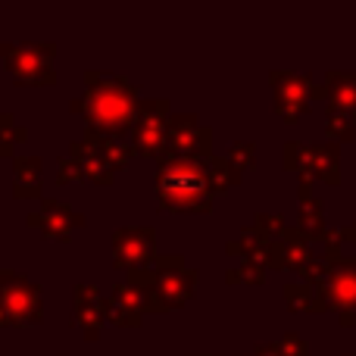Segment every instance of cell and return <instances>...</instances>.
Masks as SVG:
<instances>
[{
  "instance_id": "cell-1",
  "label": "cell",
  "mask_w": 356,
  "mask_h": 356,
  "mask_svg": "<svg viewBox=\"0 0 356 356\" xmlns=\"http://www.w3.org/2000/svg\"><path fill=\"white\" fill-rule=\"evenodd\" d=\"M88 94L75 100V110L85 113L88 129L97 138H116L119 131L135 129L138 91L129 81L110 72H88Z\"/></svg>"
},
{
  "instance_id": "cell-2",
  "label": "cell",
  "mask_w": 356,
  "mask_h": 356,
  "mask_svg": "<svg viewBox=\"0 0 356 356\" xmlns=\"http://www.w3.org/2000/svg\"><path fill=\"white\" fill-rule=\"evenodd\" d=\"M163 209H178V213H207L213 203V184H209L207 160L197 156H169L160 163L156 175Z\"/></svg>"
},
{
  "instance_id": "cell-3",
  "label": "cell",
  "mask_w": 356,
  "mask_h": 356,
  "mask_svg": "<svg viewBox=\"0 0 356 356\" xmlns=\"http://www.w3.org/2000/svg\"><path fill=\"white\" fill-rule=\"evenodd\" d=\"M0 50H3V60L19 85H54V69H50L54 44L22 41V44H3Z\"/></svg>"
},
{
  "instance_id": "cell-4",
  "label": "cell",
  "mask_w": 356,
  "mask_h": 356,
  "mask_svg": "<svg viewBox=\"0 0 356 356\" xmlns=\"http://www.w3.org/2000/svg\"><path fill=\"white\" fill-rule=\"evenodd\" d=\"M0 309L6 325H31L41 316V291L29 278L3 269L0 272Z\"/></svg>"
},
{
  "instance_id": "cell-5",
  "label": "cell",
  "mask_w": 356,
  "mask_h": 356,
  "mask_svg": "<svg viewBox=\"0 0 356 356\" xmlns=\"http://www.w3.org/2000/svg\"><path fill=\"white\" fill-rule=\"evenodd\" d=\"M135 150L147 156H160L169 150V116L166 100L141 104V116L135 119Z\"/></svg>"
},
{
  "instance_id": "cell-6",
  "label": "cell",
  "mask_w": 356,
  "mask_h": 356,
  "mask_svg": "<svg viewBox=\"0 0 356 356\" xmlns=\"http://www.w3.org/2000/svg\"><path fill=\"white\" fill-rule=\"evenodd\" d=\"M113 257L122 269H147V263L156 257V234L150 228H119L113 234Z\"/></svg>"
},
{
  "instance_id": "cell-7",
  "label": "cell",
  "mask_w": 356,
  "mask_h": 356,
  "mask_svg": "<svg viewBox=\"0 0 356 356\" xmlns=\"http://www.w3.org/2000/svg\"><path fill=\"white\" fill-rule=\"evenodd\" d=\"M169 150H172V156L209 160V129L197 125L191 113H178L169 119Z\"/></svg>"
},
{
  "instance_id": "cell-8",
  "label": "cell",
  "mask_w": 356,
  "mask_h": 356,
  "mask_svg": "<svg viewBox=\"0 0 356 356\" xmlns=\"http://www.w3.org/2000/svg\"><path fill=\"white\" fill-rule=\"evenodd\" d=\"M29 225L44 228V234H50V238H56V241H66L72 228L85 225V216L75 213V209H69L66 203L44 197L41 209H38V213H29Z\"/></svg>"
},
{
  "instance_id": "cell-9",
  "label": "cell",
  "mask_w": 356,
  "mask_h": 356,
  "mask_svg": "<svg viewBox=\"0 0 356 356\" xmlns=\"http://www.w3.org/2000/svg\"><path fill=\"white\" fill-rule=\"evenodd\" d=\"M104 316H106V307L100 300V291L85 282L75 284V319H79L85 338H97L100 325H104Z\"/></svg>"
},
{
  "instance_id": "cell-10",
  "label": "cell",
  "mask_w": 356,
  "mask_h": 356,
  "mask_svg": "<svg viewBox=\"0 0 356 356\" xmlns=\"http://www.w3.org/2000/svg\"><path fill=\"white\" fill-rule=\"evenodd\" d=\"M106 316L116 325H138L144 316V297L131 282H122L113 288V297L106 300Z\"/></svg>"
},
{
  "instance_id": "cell-11",
  "label": "cell",
  "mask_w": 356,
  "mask_h": 356,
  "mask_svg": "<svg viewBox=\"0 0 356 356\" xmlns=\"http://www.w3.org/2000/svg\"><path fill=\"white\" fill-rule=\"evenodd\" d=\"M41 160L38 156H16V197H41Z\"/></svg>"
},
{
  "instance_id": "cell-12",
  "label": "cell",
  "mask_w": 356,
  "mask_h": 356,
  "mask_svg": "<svg viewBox=\"0 0 356 356\" xmlns=\"http://www.w3.org/2000/svg\"><path fill=\"white\" fill-rule=\"evenodd\" d=\"M207 169H209V184H213V194L219 191V194H225L228 188H234L238 184V166H232V160H216V156H209L207 160Z\"/></svg>"
},
{
  "instance_id": "cell-13",
  "label": "cell",
  "mask_w": 356,
  "mask_h": 356,
  "mask_svg": "<svg viewBox=\"0 0 356 356\" xmlns=\"http://www.w3.org/2000/svg\"><path fill=\"white\" fill-rule=\"evenodd\" d=\"M25 138H29V131L16 122V116H13V113H3V116H0V141H3L6 154H13V147H16L19 141H25Z\"/></svg>"
},
{
  "instance_id": "cell-14",
  "label": "cell",
  "mask_w": 356,
  "mask_h": 356,
  "mask_svg": "<svg viewBox=\"0 0 356 356\" xmlns=\"http://www.w3.org/2000/svg\"><path fill=\"white\" fill-rule=\"evenodd\" d=\"M79 178H85V169H81V163L75 160V156H63L60 160V184H66V181H79Z\"/></svg>"
},
{
  "instance_id": "cell-15",
  "label": "cell",
  "mask_w": 356,
  "mask_h": 356,
  "mask_svg": "<svg viewBox=\"0 0 356 356\" xmlns=\"http://www.w3.org/2000/svg\"><path fill=\"white\" fill-rule=\"evenodd\" d=\"M228 160H232V166L244 169V166H253V144H234L232 154H228Z\"/></svg>"
},
{
  "instance_id": "cell-16",
  "label": "cell",
  "mask_w": 356,
  "mask_h": 356,
  "mask_svg": "<svg viewBox=\"0 0 356 356\" xmlns=\"http://www.w3.org/2000/svg\"><path fill=\"white\" fill-rule=\"evenodd\" d=\"M3 156H6V147H3V141H0V160H3Z\"/></svg>"
},
{
  "instance_id": "cell-17",
  "label": "cell",
  "mask_w": 356,
  "mask_h": 356,
  "mask_svg": "<svg viewBox=\"0 0 356 356\" xmlns=\"http://www.w3.org/2000/svg\"><path fill=\"white\" fill-rule=\"evenodd\" d=\"M0 325H6V316H3V309H0Z\"/></svg>"
}]
</instances>
